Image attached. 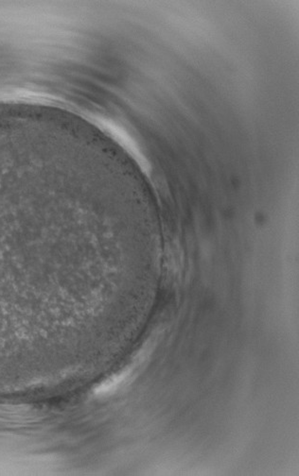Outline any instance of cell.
Here are the masks:
<instances>
[{
  "label": "cell",
  "mask_w": 299,
  "mask_h": 476,
  "mask_svg": "<svg viewBox=\"0 0 299 476\" xmlns=\"http://www.w3.org/2000/svg\"><path fill=\"white\" fill-rule=\"evenodd\" d=\"M128 374H129V371H124V372L120 373L119 375L111 378L110 380H108L106 382L101 383L98 389H96V393L98 395L99 394L102 395V394H105L107 392L113 390L114 389H117L120 383L125 380V378H126Z\"/></svg>",
  "instance_id": "obj_1"
}]
</instances>
